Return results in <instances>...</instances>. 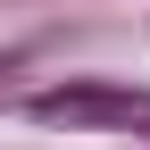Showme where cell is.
I'll list each match as a JSON object with an SVG mask.
<instances>
[{
    "instance_id": "6da1fadb",
    "label": "cell",
    "mask_w": 150,
    "mask_h": 150,
    "mask_svg": "<svg viewBox=\"0 0 150 150\" xmlns=\"http://www.w3.org/2000/svg\"><path fill=\"white\" fill-rule=\"evenodd\" d=\"M33 117H50V125H150V92L59 83V92H33Z\"/></svg>"
},
{
    "instance_id": "7a4b0ae2",
    "label": "cell",
    "mask_w": 150,
    "mask_h": 150,
    "mask_svg": "<svg viewBox=\"0 0 150 150\" xmlns=\"http://www.w3.org/2000/svg\"><path fill=\"white\" fill-rule=\"evenodd\" d=\"M17 67H25V50H8V59H0V92L17 83Z\"/></svg>"
}]
</instances>
